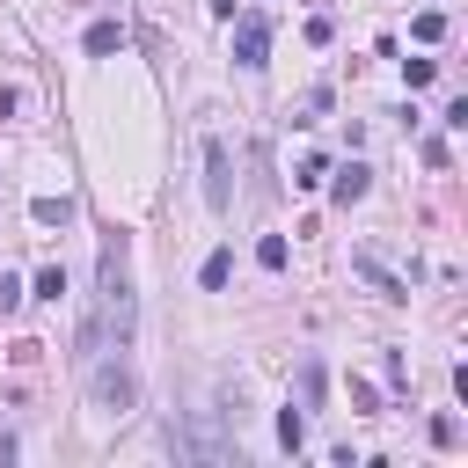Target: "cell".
<instances>
[{
	"label": "cell",
	"mask_w": 468,
	"mask_h": 468,
	"mask_svg": "<svg viewBox=\"0 0 468 468\" xmlns=\"http://www.w3.org/2000/svg\"><path fill=\"white\" fill-rule=\"evenodd\" d=\"M366 184H374V176L351 161V168H337V184H329V191H337V205H359V198H366Z\"/></svg>",
	"instance_id": "obj_6"
},
{
	"label": "cell",
	"mask_w": 468,
	"mask_h": 468,
	"mask_svg": "<svg viewBox=\"0 0 468 468\" xmlns=\"http://www.w3.org/2000/svg\"><path fill=\"white\" fill-rule=\"evenodd\" d=\"M132 395H140V388H132V374H125V366H95V402H103V410H117V418H125Z\"/></svg>",
	"instance_id": "obj_4"
},
{
	"label": "cell",
	"mask_w": 468,
	"mask_h": 468,
	"mask_svg": "<svg viewBox=\"0 0 468 468\" xmlns=\"http://www.w3.org/2000/svg\"><path fill=\"white\" fill-rule=\"evenodd\" d=\"M351 264H359V278H366V285L381 292V301H402V278H395V271H388L381 256H351Z\"/></svg>",
	"instance_id": "obj_5"
},
{
	"label": "cell",
	"mask_w": 468,
	"mask_h": 468,
	"mask_svg": "<svg viewBox=\"0 0 468 468\" xmlns=\"http://www.w3.org/2000/svg\"><path fill=\"white\" fill-rule=\"evenodd\" d=\"M95 292H103V337L110 351H132V322H140V292H132V234H103V264H95Z\"/></svg>",
	"instance_id": "obj_1"
},
{
	"label": "cell",
	"mask_w": 468,
	"mask_h": 468,
	"mask_svg": "<svg viewBox=\"0 0 468 468\" xmlns=\"http://www.w3.org/2000/svg\"><path fill=\"white\" fill-rule=\"evenodd\" d=\"M227 198H234V168H227V140H212V132H205V205H212V212H227Z\"/></svg>",
	"instance_id": "obj_2"
},
{
	"label": "cell",
	"mask_w": 468,
	"mask_h": 468,
	"mask_svg": "<svg viewBox=\"0 0 468 468\" xmlns=\"http://www.w3.org/2000/svg\"><path fill=\"white\" fill-rule=\"evenodd\" d=\"M227 271H234V256H227V249H212V256H205V271H198V278H205V292H220V285H227Z\"/></svg>",
	"instance_id": "obj_9"
},
{
	"label": "cell",
	"mask_w": 468,
	"mask_h": 468,
	"mask_svg": "<svg viewBox=\"0 0 468 468\" xmlns=\"http://www.w3.org/2000/svg\"><path fill=\"white\" fill-rule=\"evenodd\" d=\"M264 51H271V22L264 15H242V22H234V67H264Z\"/></svg>",
	"instance_id": "obj_3"
},
{
	"label": "cell",
	"mask_w": 468,
	"mask_h": 468,
	"mask_svg": "<svg viewBox=\"0 0 468 468\" xmlns=\"http://www.w3.org/2000/svg\"><path fill=\"white\" fill-rule=\"evenodd\" d=\"M278 439L301 454V439H308V418H301V410H285V418H278Z\"/></svg>",
	"instance_id": "obj_11"
},
{
	"label": "cell",
	"mask_w": 468,
	"mask_h": 468,
	"mask_svg": "<svg viewBox=\"0 0 468 468\" xmlns=\"http://www.w3.org/2000/svg\"><path fill=\"white\" fill-rule=\"evenodd\" d=\"M446 37V15H418V44H439Z\"/></svg>",
	"instance_id": "obj_16"
},
{
	"label": "cell",
	"mask_w": 468,
	"mask_h": 468,
	"mask_svg": "<svg viewBox=\"0 0 468 468\" xmlns=\"http://www.w3.org/2000/svg\"><path fill=\"white\" fill-rule=\"evenodd\" d=\"M88 51H95V58H110V51H125V30H117V22H95V30H88Z\"/></svg>",
	"instance_id": "obj_8"
},
{
	"label": "cell",
	"mask_w": 468,
	"mask_h": 468,
	"mask_svg": "<svg viewBox=\"0 0 468 468\" xmlns=\"http://www.w3.org/2000/svg\"><path fill=\"white\" fill-rule=\"evenodd\" d=\"M301 395H308V410H315V402H322V366H315V359H308V366H301Z\"/></svg>",
	"instance_id": "obj_14"
},
{
	"label": "cell",
	"mask_w": 468,
	"mask_h": 468,
	"mask_svg": "<svg viewBox=\"0 0 468 468\" xmlns=\"http://www.w3.org/2000/svg\"><path fill=\"white\" fill-rule=\"evenodd\" d=\"M322 176H329V161H322V154H308V161H301V176H292V184H301V191H315Z\"/></svg>",
	"instance_id": "obj_12"
},
{
	"label": "cell",
	"mask_w": 468,
	"mask_h": 468,
	"mask_svg": "<svg viewBox=\"0 0 468 468\" xmlns=\"http://www.w3.org/2000/svg\"><path fill=\"white\" fill-rule=\"evenodd\" d=\"M30 212H37V227H67L74 220V198H37Z\"/></svg>",
	"instance_id": "obj_7"
},
{
	"label": "cell",
	"mask_w": 468,
	"mask_h": 468,
	"mask_svg": "<svg viewBox=\"0 0 468 468\" xmlns=\"http://www.w3.org/2000/svg\"><path fill=\"white\" fill-rule=\"evenodd\" d=\"M256 264H264V271H285V234H264V242H256Z\"/></svg>",
	"instance_id": "obj_10"
},
{
	"label": "cell",
	"mask_w": 468,
	"mask_h": 468,
	"mask_svg": "<svg viewBox=\"0 0 468 468\" xmlns=\"http://www.w3.org/2000/svg\"><path fill=\"white\" fill-rule=\"evenodd\" d=\"M402 74H410V88H432L439 67H432V58H402Z\"/></svg>",
	"instance_id": "obj_13"
},
{
	"label": "cell",
	"mask_w": 468,
	"mask_h": 468,
	"mask_svg": "<svg viewBox=\"0 0 468 468\" xmlns=\"http://www.w3.org/2000/svg\"><path fill=\"white\" fill-rule=\"evenodd\" d=\"M432 446H461V425L454 418H432Z\"/></svg>",
	"instance_id": "obj_17"
},
{
	"label": "cell",
	"mask_w": 468,
	"mask_h": 468,
	"mask_svg": "<svg viewBox=\"0 0 468 468\" xmlns=\"http://www.w3.org/2000/svg\"><path fill=\"white\" fill-rule=\"evenodd\" d=\"M37 292H44V301H58V292H67V271H58V264H51V271H37Z\"/></svg>",
	"instance_id": "obj_15"
}]
</instances>
